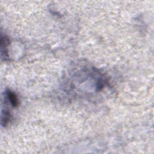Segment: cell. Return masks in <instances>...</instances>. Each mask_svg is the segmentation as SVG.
<instances>
[{
	"instance_id": "6da1fadb",
	"label": "cell",
	"mask_w": 154,
	"mask_h": 154,
	"mask_svg": "<svg viewBox=\"0 0 154 154\" xmlns=\"http://www.w3.org/2000/svg\"><path fill=\"white\" fill-rule=\"evenodd\" d=\"M6 97H7L8 100L9 101V102L10 103V104L13 107H16L18 105V104H19L18 99H17V96H16V94L14 93H13L10 90L6 91Z\"/></svg>"
},
{
	"instance_id": "7a4b0ae2",
	"label": "cell",
	"mask_w": 154,
	"mask_h": 154,
	"mask_svg": "<svg viewBox=\"0 0 154 154\" xmlns=\"http://www.w3.org/2000/svg\"><path fill=\"white\" fill-rule=\"evenodd\" d=\"M10 119V113L7 111H4L2 114V124L5 126Z\"/></svg>"
}]
</instances>
